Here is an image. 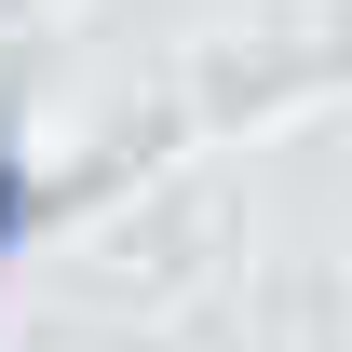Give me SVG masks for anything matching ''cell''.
<instances>
[{
    "instance_id": "1",
    "label": "cell",
    "mask_w": 352,
    "mask_h": 352,
    "mask_svg": "<svg viewBox=\"0 0 352 352\" xmlns=\"http://www.w3.org/2000/svg\"><path fill=\"white\" fill-rule=\"evenodd\" d=\"M41 230V163H28V122L0 109V271H14V244Z\"/></svg>"
}]
</instances>
